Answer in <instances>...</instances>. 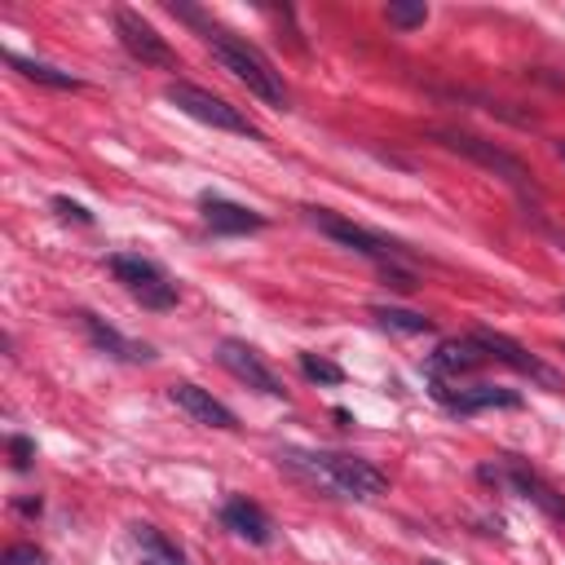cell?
<instances>
[{
  "instance_id": "6da1fadb",
  "label": "cell",
  "mask_w": 565,
  "mask_h": 565,
  "mask_svg": "<svg viewBox=\"0 0 565 565\" xmlns=\"http://www.w3.org/2000/svg\"><path fill=\"white\" fill-rule=\"evenodd\" d=\"M173 14L177 19H186V23H195V27H203V41H208V49H212V58L239 80V85H247V93H256L261 102H269V107H288L292 98H288V85H282V76L269 67V58L256 49V45H247L243 36H230V32H221V27H212V23H203V14L199 10H186V5H173Z\"/></svg>"
},
{
  "instance_id": "7a4b0ae2",
  "label": "cell",
  "mask_w": 565,
  "mask_h": 565,
  "mask_svg": "<svg viewBox=\"0 0 565 565\" xmlns=\"http://www.w3.org/2000/svg\"><path fill=\"white\" fill-rule=\"evenodd\" d=\"M278 459L288 464L292 473H301L306 481H314L319 490L341 495V499H376V495L389 490V477H385L376 464L358 459V455H341V451H297V446H288V451H278Z\"/></svg>"
},
{
  "instance_id": "3957f363",
  "label": "cell",
  "mask_w": 565,
  "mask_h": 565,
  "mask_svg": "<svg viewBox=\"0 0 565 565\" xmlns=\"http://www.w3.org/2000/svg\"><path fill=\"white\" fill-rule=\"evenodd\" d=\"M446 151H455V155H464V159H473V164H481L486 173H495V177H503L517 195H534V177H530V168L517 159V155H508L503 146H495V142H486V137H473V133H459V129H442V133H433Z\"/></svg>"
},
{
  "instance_id": "277c9868",
  "label": "cell",
  "mask_w": 565,
  "mask_h": 565,
  "mask_svg": "<svg viewBox=\"0 0 565 565\" xmlns=\"http://www.w3.org/2000/svg\"><path fill=\"white\" fill-rule=\"evenodd\" d=\"M111 274L124 282L133 301H142V310H173L177 306V282L164 274V265H155L142 252L111 256Z\"/></svg>"
},
{
  "instance_id": "5b68a950",
  "label": "cell",
  "mask_w": 565,
  "mask_h": 565,
  "mask_svg": "<svg viewBox=\"0 0 565 565\" xmlns=\"http://www.w3.org/2000/svg\"><path fill=\"white\" fill-rule=\"evenodd\" d=\"M164 102H168V107H177L181 115H190V120L208 124V129L256 137L252 120H247V115H239V107H230L225 98H217V93H208V89H195V85H168V89H164Z\"/></svg>"
},
{
  "instance_id": "8992f818",
  "label": "cell",
  "mask_w": 565,
  "mask_h": 565,
  "mask_svg": "<svg viewBox=\"0 0 565 565\" xmlns=\"http://www.w3.org/2000/svg\"><path fill=\"white\" fill-rule=\"evenodd\" d=\"M306 221H310L319 234H328V239H336L341 247H350V252H363V256H372V261H380V265H394V261H398V247H394L389 239H380V234L367 230V225H354L350 217H341V212H332V208H306Z\"/></svg>"
},
{
  "instance_id": "52a82bcc",
  "label": "cell",
  "mask_w": 565,
  "mask_h": 565,
  "mask_svg": "<svg viewBox=\"0 0 565 565\" xmlns=\"http://www.w3.org/2000/svg\"><path fill=\"white\" fill-rule=\"evenodd\" d=\"M115 36L120 45L142 63V67H164V71H177V54L168 49V41L133 10H115Z\"/></svg>"
},
{
  "instance_id": "ba28073f",
  "label": "cell",
  "mask_w": 565,
  "mask_h": 565,
  "mask_svg": "<svg viewBox=\"0 0 565 565\" xmlns=\"http://www.w3.org/2000/svg\"><path fill=\"white\" fill-rule=\"evenodd\" d=\"M481 477L486 481H495V486H508V490H517L521 499H530V503H539L543 512H552V517H565V499L547 486V481H539L521 459H503V464H486L481 468Z\"/></svg>"
},
{
  "instance_id": "9c48e42d",
  "label": "cell",
  "mask_w": 565,
  "mask_h": 565,
  "mask_svg": "<svg viewBox=\"0 0 565 565\" xmlns=\"http://www.w3.org/2000/svg\"><path fill=\"white\" fill-rule=\"evenodd\" d=\"M217 363L234 376V380H243L247 389H256V394H265V398H282L288 389H282V380L256 358V350L252 345H243V341H221L217 345Z\"/></svg>"
},
{
  "instance_id": "30bf717a",
  "label": "cell",
  "mask_w": 565,
  "mask_h": 565,
  "mask_svg": "<svg viewBox=\"0 0 565 565\" xmlns=\"http://www.w3.org/2000/svg\"><path fill=\"white\" fill-rule=\"evenodd\" d=\"M473 341L486 350V358H495V363H508L512 372H521V376H530V380H539L543 389H561V380H556V372L547 367V363H539L530 350H521L512 336H503V332H473Z\"/></svg>"
},
{
  "instance_id": "8fae6325",
  "label": "cell",
  "mask_w": 565,
  "mask_h": 565,
  "mask_svg": "<svg viewBox=\"0 0 565 565\" xmlns=\"http://www.w3.org/2000/svg\"><path fill=\"white\" fill-rule=\"evenodd\" d=\"M433 398H437L442 407L459 411V416H473V411H486V407H508V411H517V407H521V394H512V389H499V385H468V389H451L442 376L433 380Z\"/></svg>"
},
{
  "instance_id": "7c38bea8",
  "label": "cell",
  "mask_w": 565,
  "mask_h": 565,
  "mask_svg": "<svg viewBox=\"0 0 565 565\" xmlns=\"http://www.w3.org/2000/svg\"><path fill=\"white\" fill-rule=\"evenodd\" d=\"M168 398H173L195 424H208V429H239L234 411H230L225 402H217L208 389H199V385H173Z\"/></svg>"
},
{
  "instance_id": "4fadbf2b",
  "label": "cell",
  "mask_w": 565,
  "mask_h": 565,
  "mask_svg": "<svg viewBox=\"0 0 565 565\" xmlns=\"http://www.w3.org/2000/svg\"><path fill=\"white\" fill-rule=\"evenodd\" d=\"M199 208H203V221H208L217 234H252V230L265 225L261 212H252V208H243V203H230V199H221V195H203Z\"/></svg>"
},
{
  "instance_id": "5bb4252c",
  "label": "cell",
  "mask_w": 565,
  "mask_h": 565,
  "mask_svg": "<svg viewBox=\"0 0 565 565\" xmlns=\"http://www.w3.org/2000/svg\"><path fill=\"white\" fill-rule=\"evenodd\" d=\"M221 521H225V530H234L239 539H247V543H256V547H265L269 539H274V525H269V517L252 503V499H243V495H234V499H225V508H221Z\"/></svg>"
},
{
  "instance_id": "9a60e30c",
  "label": "cell",
  "mask_w": 565,
  "mask_h": 565,
  "mask_svg": "<svg viewBox=\"0 0 565 565\" xmlns=\"http://www.w3.org/2000/svg\"><path fill=\"white\" fill-rule=\"evenodd\" d=\"M481 363H486V350H481L473 336H464V341H442L437 354L429 358L433 376H468V372H477Z\"/></svg>"
},
{
  "instance_id": "2e32d148",
  "label": "cell",
  "mask_w": 565,
  "mask_h": 565,
  "mask_svg": "<svg viewBox=\"0 0 565 565\" xmlns=\"http://www.w3.org/2000/svg\"><path fill=\"white\" fill-rule=\"evenodd\" d=\"M85 328H89V336H93V345L98 350H107V354H115V358H124V363H151V345H133V341H124L115 328H107L102 319H93V314H85Z\"/></svg>"
},
{
  "instance_id": "e0dca14e",
  "label": "cell",
  "mask_w": 565,
  "mask_h": 565,
  "mask_svg": "<svg viewBox=\"0 0 565 565\" xmlns=\"http://www.w3.org/2000/svg\"><path fill=\"white\" fill-rule=\"evenodd\" d=\"M5 63H10L19 76L36 80V85H49V89H80V80H76L71 71H58V67H49V63H36V58H19V54H5Z\"/></svg>"
},
{
  "instance_id": "ac0fdd59",
  "label": "cell",
  "mask_w": 565,
  "mask_h": 565,
  "mask_svg": "<svg viewBox=\"0 0 565 565\" xmlns=\"http://www.w3.org/2000/svg\"><path fill=\"white\" fill-rule=\"evenodd\" d=\"M372 319L385 328V332H398V336H429L433 332V319L416 314V310H394V306H376Z\"/></svg>"
},
{
  "instance_id": "d6986e66",
  "label": "cell",
  "mask_w": 565,
  "mask_h": 565,
  "mask_svg": "<svg viewBox=\"0 0 565 565\" xmlns=\"http://www.w3.org/2000/svg\"><path fill=\"white\" fill-rule=\"evenodd\" d=\"M133 539H137L142 552H151V561H164V565H181V561H186V552H181L164 530H155V525H146V521L133 525Z\"/></svg>"
},
{
  "instance_id": "ffe728a7",
  "label": "cell",
  "mask_w": 565,
  "mask_h": 565,
  "mask_svg": "<svg viewBox=\"0 0 565 565\" xmlns=\"http://www.w3.org/2000/svg\"><path fill=\"white\" fill-rule=\"evenodd\" d=\"M385 19H389V27H398V32H416V27H424L429 23V5L424 0H394V5L385 10Z\"/></svg>"
},
{
  "instance_id": "44dd1931",
  "label": "cell",
  "mask_w": 565,
  "mask_h": 565,
  "mask_svg": "<svg viewBox=\"0 0 565 565\" xmlns=\"http://www.w3.org/2000/svg\"><path fill=\"white\" fill-rule=\"evenodd\" d=\"M301 372H306V380H319V385H341L345 380V372L332 358H319V354H301Z\"/></svg>"
},
{
  "instance_id": "7402d4cb",
  "label": "cell",
  "mask_w": 565,
  "mask_h": 565,
  "mask_svg": "<svg viewBox=\"0 0 565 565\" xmlns=\"http://www.w3.org/2000/svg\"><path fill=\"white\" fill-rule=\"evenodd\" d=\"M0 565H45V552L32 547V543H19V547L5 552V561H0Z\"/></svg>"
},
{
  "instance_id": "603a6c76",
  "label": "cell",
  "mask_w": 565,
  "mask_h": 565,
  "mask_svg": "<svg viewBox=\"0 0 565 565\" xmlns=\"http://www.w3.org/2000/svg\"><path fill=\"white\" fill-rule=\"evenodd\" d=\"M54 208H58V217H67V221H80V225H93V212L89 208H80V203H71V199H54Z\"/></svg>"
},
{
  "instance_id": "cb8c5ba5",
  "label": "cell",
  "mask_w": 565,
  "mask_h": 565,
  "mask_svg": "<svg viewBox=\"0 0 565 565\" xmlns=\"http://www.w3.org/2000/svg\"><path fill=\"white\" fill-rule=\"evenodd\" d=\"M10 455H14V468H32V459H36L32 437H10Z\"/></svg>"
},
{
  "instance_id": "d4e9b609",
  "label": "cell",
  "mask_w": 565,
  "mask_h": 565,
  "mask_svg": "<svg viewBox=\"0 0 565 565\" xmlns=\"http://www.w3.org/2000/svg\"><path fill=\"white\" fill-rule=\"evenodd\" d=\"M19 512H27V517H41V499H19Z\"/></svg>"
},
{
  "instance_id": "484cf974",
  "label": "cell",
  "mask_w": 565,
  "mask_h": 565,
  "mask_svg": "<svg viewBox=\"0 0 565 565\" xmlns=\"http://www.w3.org/2000/svg\"><path fill=\"white\" fill-rule=\"evenodd\" d=\"M556 155H561V159H565V142H556Z\"/></svg>"
},
{
  "instance_id": "4316f807",
  "label": "cell",
  "mask_w": 565,
  "mask_h": 565,
  "mask_svg": "<svg viewBox=\"0 0 565 565\" xmlns=\"http://www.w3.org/2000/svg\"><path fill=\"white\" fill-rule=\"evenodd\" d=\"M420 565H442V561H420Z\"/></svg>"
},
{
  "instance_id": "83f0119b",
  "label": "cell",
  "mask_w": 565,
  "mask_h": 565,
  "mask_svg": "<svg viewBox=\"0 0 565 565\" xmlns=\"http://www.w3.org/2000/svg\"><path fill=\"white\" fill-rule=\"evenodd\" d=\"M142 565H164V561H142Z\"/></svg>"
},
{
  "instance_id": "f1b7e54d",
  "label": "cell",
  "mask_w": 565,
  "mask_h": 565,
  "mask_svg": "<svg viewBox=\"0 0 565 565\" xmlns=\"http://www.w3.org/2000/svg\"><path fill=\"white\" fill-rule=\"evenodd\" d=\"M561 310H565V297H561Z\"/></svg>"
}]
</instances>
